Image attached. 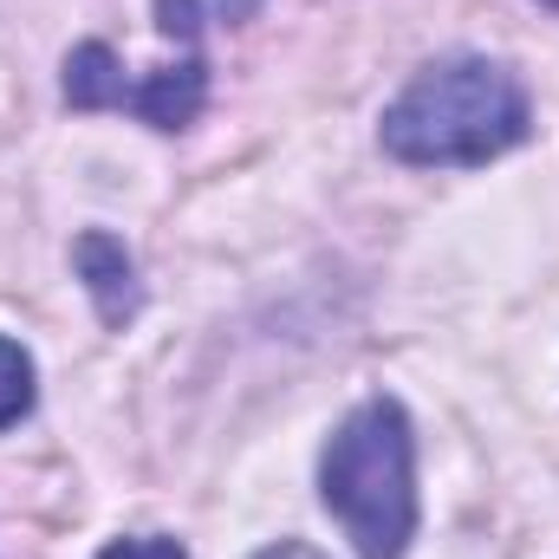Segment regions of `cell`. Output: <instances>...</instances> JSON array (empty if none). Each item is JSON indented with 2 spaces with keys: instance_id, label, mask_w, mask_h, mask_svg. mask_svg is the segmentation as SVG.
I'll return each mask as SVG.
<instances>
[{
  "instance_id": "6da1fadb",
  "label": "cell",
  "mask_w": 559,
  "mask_h": 559,
  "mask_svg": "<svg viewBox=\"0 0 559 559\" xmlns=\"http://www.w3.org/2000/svg\"><path fill=\"white\" fill-rule=\"evenodd\" d=\"M534 111H527V92L508 66L495 59H442L417 72L378 138L397 163H417V169H468V163H495L501 150L527 138Z\"/></svg>"
},
{
  "instance_id": "7a4b0ae2",
  "label": "cell",
  "mask_w": 559,
  "mask_h": 559,
  "mask_svg": "<svg viewBox=\"0 0 559 559\" xmlns=\"http://www.w3.org/2000/svg\"><path fill=\"white\" fill-rule=\"evenodd\" d=\"M319 495L358 559H404L417 534V436L404 404L371 397L338 423L319 455Z\"/></svg>"
},
{
  "instance_id": "5b68a950",
  "label": "cell",
  "mask_w": 559,
  "mask_h": 559,
  "mask_svg": "<svg viewBox=\"0 0 559 559\" xmlns=\"http://www.w3.org/2000/svg\"><path fill=\"white\" fill-rule=\"evenodd\" d=\"M26 411H33V358L13 338H0V429H13Z\"/></svg>"
},
{
  "instance_id": "3957f363",
  "label": "cell",
  "mask_w": 559,
  "mask_h": 559,
  "mask_svg": "<svg viewBox=\"0 0 559 559\" xmlns=\"http://www.w3.org/2000/svg\"><path fill=\"white\" fill-rule=\"evenodd\" d=\"M66 98L79 111H138L150 131H182V124H195V111L209 98V66L189 46L176 66H156L150 79H124L118 52L105 39H85L66 59Z\"/></svg>"
},
{
  "instance_id": "52a82bcc",
  "label": "cell",
  "mask_w": 559,
  "mask_h": 559,
  "mask_svg": "<svg viewBox=\"0 0 559 559\" xmlns=\"http://www.w3.org/2000/svg\"><path fill=\"white\" fill-rule=\"evenodd\" d=\"M254 559H325V554L306 547V540H280V547H267V554H254Z\"/></svg>"
},
{
  "instance_id": "8992f818",
  "label": "cell",
  "mask_w": 559,
  "mask_h": 559,
  "mask_svg": "<svg viewBox=\"0 0 559 559\" xmlns=\"http://www.w3.org/2000/svg\"><path fill=\"white\" fill-rule=\"evenodd\" d=\"M98 559H189L176 540H163V534H131V540H111Z\"/></svg>"
},
{
  "instance_id": "277c9868",
  "label": "cell",
  "mask_w": 559,
  "mask_h": 559,
  "mask_svg": "<svg viewBox=\"0 0 559 559\" xmlns=\"http://www.w3.org/2000/svg\"><path fill=\"white\" fill-rule=\"evenodd\" d=\"M79 274H85V286H92L105 325H124V319L138 312V267H131L124 241H111V235H85V241H79Z\"/></svg>"
}]
</instances>
